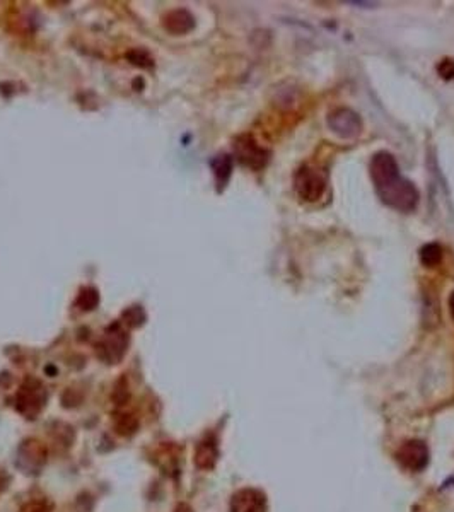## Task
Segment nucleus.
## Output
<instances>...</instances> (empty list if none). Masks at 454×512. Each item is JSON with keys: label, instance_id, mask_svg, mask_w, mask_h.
Returning <instances> with one entry per match:
<instances>
[{"label": "nucleus", "instance_id": "obj_15", "mask_svg": "<svg viewBox=\"0 0 454 512\" xmlns=\"http://www.w3.org/2000/svg\"><path fill=\"white\" fill-rule=\"evenodd\" d=\"M449 309H451V316L454 318V292L449 295Z\"/></svg>", "mask_w": 454, "mask_h": 512}, {"label": "nucleus", "instance_id": "obj_6", "mask_svg": "<svg viewBox=\"0 0 454 512\" xmlns=\"http://www.w3.org/2000/svg\"><path fill=\"white\" fill-rule=\"evenodd\" d=\"M40 394H45L43 386L40 382H35V388H31V381L21 388L18 397V406L24 415H35L36 411L41 410L45 398H40Z\"/></svg>", "mask_w": 454, "mask_h": 512}, {"label": "nucleus", "instance_id": "obj_12", "mask_svg": "<svg viewBox=\"0 0 454 512\" xmlns=\"http://www.w3.org/2000/svg\"><path fill=\"white\" fill-rule=\"evenodd\" d=\"M437 74L444 79V81H453L454 79V58H443L437 64Z\"/></svg>", "mask_w": 454, "mask_h": 512}, {"label": "nucleus", "instance_id": "obj_14", "mask_svg": "<svg viewBox=\"0 0 454 512\" xmlns=\"http://www.w3.org/2000/svg\"><path fill=\"white\" fill-rule=\"evenodd\" d=\"M348 4L356 7H362V9H374V7L378 6L376 2H348Z\"/></svg>", "mask_w": 454, "mask_h": 512}, {"label": "nucleus", "instance_id": "obj_8", "mask_svg": "<svg viewBox=\"0 0 454 512\" xmlns=\"http://www.w3.org/2000/svg\"><path fill=\"white\" fill-rule=\"evenodd\" d=\"M260 497H255L253 492L237 494L232 501V512H260Z\"/></svg>", "mask_w": 454, "mask_h": 512}, {"label": "nucleus", "instance_id": "obj_4", "mask_svg": "<svg viewBox=\"0 0 454 512\" xmlns=\"http://www.w3.org/2000/svg\"><path fill=\"white\" fill-rule=\"evenodd\" d=\"M128 347V336L127 333L122 330H116V326L111 328L110 331L106 333L104 340L99 343V355L104 352L103 359L115 364L120 357H123V353L127 352Z\"/></svg>", "mask_w": 454, "mask_h": 512}, {"label": "nucleus", "instance_id": "obj_5", "mask_svg": "<svg viewBox=\"0 0 454 512\" xmlns=\"http://www.w3.org/2000/svg\"><path fill=\"white\" fill-rule=\"evenodd\" d=\"M236 152L239 156V159L243 164L249 166L253 169L263 168L268 161V152L265 149H261L255 140H251L249 137H244V139L237 140L236 144Z\"/></svg>", "mask_w": 454, "mask_h": 512}, {"label": "nucleus", "instance_id": "obj_7", "mask_svg": "<svg viewBox=\"0 0 454 512\" xmlns=\"http://www.w3.org/2000/svg\"><path fill=\"white\" fill-rule=\"evenodd\" d=\"M162 24H164L166 31H169L171 35H185V33L195 28V19L188 11L178 9L168 12Z\"/></svg>", "mask_w": 454, "mask_h": 512}, {"label": "nucleus", "instance_id": "obj_1", "mask_svg": "<svg viewBox=\"0 0 454 512\" xmlns=\"http://www.w3.org/2000/svg\"><path fill=\"white\" fill-rule=\"evenodd\" d=\"M374 190L385 205L398 212H414L420 202L416 186L399 174L398 162L393 154L381 151L374 154L369 164Z\"/></svg>", "mask_w": 454, "mask_h": 512}, {"label": "nucleus", "instance_id": "obj_9", "mask_svg": "<svg viewBox=\"0 0 454 512\" xmlns=\"http://www.w3.org/2000/svg\"><path fill=\"white\" fill-rule=\"evenodd\" d=\"M420 263L427 268H434L443 261V248L437 243H427L420 248Z\"/></svg>", "mask_w": 454, "mask_h": 512}, {"label": "nucleus", "instance_id": "obj_2", "mask_svg": "<svg viewBox=\"0 0 454 512\" xmlns=\"http://www.w3.org/2000/svg\"><path fill=\"white\" fill-rule=\"evenodd\" d=\"M327 174L311 166H302L294 174V190L304 202H318L327 191Z\"/></svg>", "mask_w": 454, "mask_h": 512}, {"label": "nucleus", "instance_id": "obj_10", "mask_svg": "<svg viewBox=\"0 0 454 512\" xmlns=\"http://www.w3.org/2000/svg\"><path fill=\"white\" fill-rule=\"evenodd\" d=\"M214 166V173L215 178H217L219 185L224 186L231 176V171H232V159L229 156H219L217 159L212 162Z\"/></svg>", "mask_w": 454, "mask_h": 512}, {"label": "nucleus", "instance_id": "obj_3", "mask_svg": "<svg viewBox=\"0 0 454 512\" xmlns=\"http://www.w3.org/2000/svg\"><path fill=\"white\" fill-rule=\"evenodd\" d=\"M328 128L339 139L351 140L361 135L364 123H362L361 115L356 113L351 108H336L328 116Z\"/></svg>", "mask_w": 454, "mask_h": 512}, {"label": "nucleus", "instance_id": "obj_13", "mask_svg": "<svg viewBox=\"0 0 454 512\" xmlns=\"http://www.w3.org/2000/svg\"><path fill=\"white\" fill-rule=\"evenodd\" d=\"M79 304H81L82 309L86 311L94 309L96 304H98V292H96L94 289H86L84 292L81 294V297H79Z\"/></svg>", "mask_w": 454, "mask_h": 512}, {"label": "nucleus", "instance_id": "obj_11", "mask_svg": "<svg viewBox=\"0 0 454 512\" xmlns=\"http://www.w3.org/2000/svg\"><path fill=\"white\" fill-rule=\"evenodd\" d=\"M137 428H139V422H137V419L132 417V415H123V417L116 420V431H118V434L132 436Z\"/></svg>", "mask_w": 454, "mask_h": 512}]
</instances>
